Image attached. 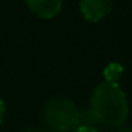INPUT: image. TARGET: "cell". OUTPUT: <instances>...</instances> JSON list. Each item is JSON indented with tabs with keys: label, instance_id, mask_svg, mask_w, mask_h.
I'll return each mask as SVG.
<instances>
[{
	"label": "cell",
	"instance_id": "3957f363",
	"mask_svg": "<svg viewBox=\"0 0 132 132\" xmlns=\"http://www.w3.org/2000/svg\"><path fill=\"white\" fill-rule=\"evenodd\" d=\"M112 9V0H81L80 10L84 19L91 23H98L108 16Z\"/></svg>",
	"mask_w": 132,
	"mask_h": 132
},
{
	"label": "cell",
	"instance_id": "7a4b0ae2",
	"mask_svg": "<svg viewBox=\"0 0 132 132\" xmlns=\"http://www.w3.org/2000/svg\"><path fill=\"white\" fill-rule=\"evenodd\" d=\"M43 118L51 132H71L82 125V114L67 97H53L46 102Z\"/></svg>",
	"mask_w": 132,
	"mask_h": 132
},
{
	"label": "cell",
	"instance_id": "ba28073f",
	"mask_svg": "<svg viewBox=\"0 0 132 132\" xmlns=\"http://www.w3.org/2000/svg\"><path fill=\"white\" fill-rule=\"evenodd\" d=\"M24 132H51V131H46V129H37V128H31V129H27Z\"/></svg>",
	"mask_w": 132,
	"mask_h": 132
},
{
	"label": "cell",
	"instance_id": "8992f818",
	"mask_svg": "<svg viewBox=\"0 0 132 132\" xmlns=\"http://www.w3.org/2000/svg\"><path fill=\"white\" fill-rule=\"evenodd\" d=\"M74 132H101V131L97 129L95 126H92V125H81V126H78Z\"/></svg>",
	"mask_w": 132,
	"mask_h": 132
},
{
	"label": "cell",
	"instance_id": "5b68a950",
	"mask_svg": "<svg viewBox=\"0 0 132 132\" xmlns=\"http://www.w3.org/2000/svg\"><path fill=\"white\" fill-rule=\"evenodd\" d=\"M123 72V67L118 63H109L108 65L104 68V78L106 82H114L118 84L121 75Z\"/></svg>",
	"mask_w": 132,
	"mask_h": 132
},
{
	"label": "cell",
	"instance_id": "6da1fadb",
	"mask_svg": "<svg viewBox=\"0 0 132 132\" xmlns=\"http://www.w3.org/2000/svg\"><path fill=\"white\" fill-rule=\"evenodd\" d=\"M89 111L95 121L106 126L118 128L125 123L129 115L126 94L118 84L102 81L92 91Z\"/></svg>",
	"mask_w": 132,
	"mask_h": 132
},
{
	"label": "cell",
	"instance_id": "277c9868",
	"mask_svg": "<svg viewBox=\"0 0 132 132\" xmlns=\"http://www.w3.org/2000/svg\"><path fill=\"white\" fill-rule=\"evenodd\" d=\"M33 14L40 19H53L61 12L63 0H24Z\"/></svg>",
	"mask_w": 132,
	"mask_h": 132
},
{
	"label": "cell",
	"instance_id": "52a82bcc",
	"mask_svg": "<svg viewBox=\"0 0 132 132\" xmlns=\"http://www.w3.org/2000/svg\"><path fill=\"white\" fill-rule=\"evenodd\" d=\"M4 112H6V105L2 100H0V123L3 121V117H4Z\"/></svg>",
	"mask_w": 132,
	"mask_h": 132
},
{
	"label": "cell",
	"instance_id": "9c48e42d",
	"mask_svg": "<svg viewBox=\"0 0 132 132\" xmlns=\"http://www.w3.org/2000/svg\"><path fill=\"white\" fill-rule=\"evenodd\" d=\"M117 132H132V126H128V128H121V129H118Z\"/></svg>",
	"mask_w": 132,
	"mask_h": 132
}]
</instances>
